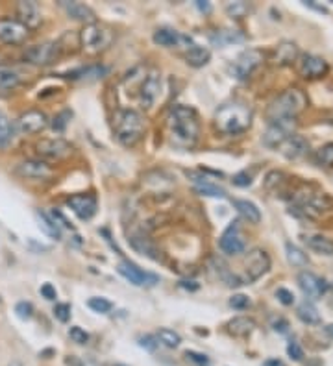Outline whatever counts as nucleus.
<instances>
[{
	"mask_svg": "<svg viewBox=\"0 0 333 366\" xmlns=\"http://www.w3.org/2000/svg\"><path fill=\"white\" fill-rule=\"evenodd\" d=\"M11 137H13V126H11L10 119L0 111V146L6 145Z\"/></svg>",
	"mask_w": 333,
	"mask_h": 366,
	"instance_id": "obj_40",
	"label": "nucleus"
},
{
	"mask_svg": "<svg viewBox=\"0 0 333 366\" xmlns=\"http://www.w3.org/2000/svg\"><path fill=\"white\" fill-rule=\"evenodd\" d=\"M17 21L22 22L24 26L32 32V30H35V28H39V24H41V11H39V6L35 4V2H19L17 4Z\"/></svg>",
	"mask_w": 333,
	"mask_h": 366,
	"instance_id": "obj_21",
	"label": "nucleus"
},
{
	"mask_svg": "<svg viewBox=\"0 0 333 366\" xmlns=\"http://www.w3.org/2000/svg\"><path fill=\"white\" fill-rule=\"evenodd\" d=\"M69 337L72 339V342H76V344H87V340H89V335H87L81 328H78V326L69 329Z\"/></svg>",
	"mask_w": 333,
	"mask_h": 366,
	"instance_id": "obj_45",
	"label": "nucleus"
},
{
	"mask_svg": "<svg viewBox=\"0 0 333 366\" xmlns=\"http://www.w3.org/2000/svg\"><path fill=\"white\" fill-rule=\"evenodd\" d=\"M285 179V174L281 172V170H270L267 176H265V189H269V191H272V189H276L279 185V183H283Z\"/></svg>",
	"mask_w": 333,
	"mask_h": 366,
	"instance_id": "obj_42",
	"label": "nucleus"
},
{
	"mask_svg": "<svg viewBox=\"0 0 333 366\" xmlns=\"http://www.w3.org/2000/svg\"><path fill=\"white\" fill-rule=\"evenodd\" d=\"M106 72H108V69L102 67V65H89V67H84V69L69 72V78H76V80H97V78H102Z\"/></svg>",
	"mask_w": 333,
	"mask_h": 366,
	"instance_id": "obj_34",
	"label": "nucleus"
},
{
	"mask_svg": "<svg viewBox=\"0 0 333 366\" xmlns=\"http://www.w3.org/2000/svg\"><path fill=\"white\" fill-rule=\"evenodd\" d=\"M304 4L309 6V8H315V10H318V11H320V13H326V11H328V10H326V8H324V6H317V4H315V2H311V0H307V2H304Z\"/></svg>",
	"mask_w": 333,
	"mask_h": 366,
	"instance_id": "obj_56",
	"label": "nucleus"
},
{
	"mask_svg": "<svg viewBox=\"0 0 333 366\" xmlns=\"http://www.w3.org/2000/svg\"><path fill=\"white\" fill-rule=\"evenodd\" d=\"M139 344L143 346V348H146V350L154 351V350H156V346L159 344V342H157L156 337H150V335H146V337H141V339H139Z\"/></svg>",
	"mask_w": 333,
	"mask_h": 366,
	"instance_id": "obj_53",
	"label": "nucleus"
},
{
	"mask_svg": "<svg viewBox=\"0 0 333 366\" xmlns=\"http://www.w3.org/2000/svg\"><path fill=\"white\" fill-rule=\"evenodd\" d=\"M191 178H193V183H194V191H196L200 196H207V198H226V191L219 187V185L207 181L205 178H198V176H194V174H191Z\"/></svg>",
	"mask_w": 333,
	"mask_h": 366,
	"instance_id": "obj_25",
	"label": "nucleus"
},
{
	"mask_svg": "<svg viewBox=\"0 0 333 366\" xmlns=\"http://www.w3.org/2000/svg\"><path fill=\"white\" fill-rule=\"evenodd\" d=\"M171 143L178 148H193L200 135L198 113L189 106H174L166 117Z\"/></svg>",
	"mask_w": 333,
	"mask_h": 366,
	"instance_id": "obj_1",
	"label": "nucleus"
},
{
	"mask_svg": "<svg viewBox=\"0 0 333 366\" xmlns=\"http://www.w3.org/2000/svg\"><path fill=\"white\" fill-rule=\"evenodd\" d=\"M72 145L65 139H41L35 143V152L45 159L50 161H63L67 157L72 156Z\"/></svg>",
	"mask_w": 333,
	"mask_h": 366,
	"instance_id": "obj_10",
	"label": "nucleus"
},
{
	"mask_svg": "<svg viewBox=\"0 0 333 366\" xmlns=\"http://www.w3.org/2000/svg\"><path fill=\"white\" fill-rule=\"evenodd\" d=\"M265 54L259 49H248L237 56V60L231 65V74L237 80H246L252 76V72L263 63Z\"/></svg>",
	"mask_w": 333,
	"mask_h": 366,
	"instance_id": "obj_9",
	"label": "nucleus"
},
{
	"mask_svg": "<svg viewBox=\"0 0 333 366\" xmlns=\"http://www.w3.org/2000/svg\"><path fill=\"white\" fill-rule=\"evenodd\" d=\"M298 74L306 80H317V78H322L326 72L329 70L328 61L320 58V56L315 54H302L300 60H298Z\"/></svg>",
	"mask_w": 333,
	"mask_h": 366,
	"instance_id": "obj_12",
	"label": "nucleus"
},
{
	"mask_svg": "<svg viewBox=\"0 0 333 366\" xmlns=\"http://www.w3.org/2000/svg\"><path fill=\"white\" fill-rule=\"evenodd\" d=\"M281 152V156L290 159V161H295V159H300L307 154L309 150V143H307L306 137H302V135H290L289 139L285 141L283 145L278 148Z\"/></svg>",
	"mask_w": 333,
	"mask_h": 366,
	"instance_id": "obj_22",
	"label": "nucleus"
},
{
	"mask_svg": "<svg viewBox=\"0 0 333 366\" xmlns=\"http://www.w3.org/2000/svg\"><path fill=\"white\" fill-rule=\"evenodd\" d=\"M87 305L91 307L95 312H102V314H106V312H109L113 309V303L109 300H106V298H91L87 302Z\"/></svg>",
	"mask_w": 333,
	"mask_h": 366,
	"instance_id": "obj_41",
	"label": "nucleus"
},
{
	"mask_svg": "<svg viewBox=\"0 0 333 366\" xmlns=\"http://www.w3.org/2000/svg\"><path fill=\"white\" fill-rule=\"evenodd\" d=\"M298 47L293 41H281L276 49L274 54V63L279 65V67H287V65H293L296 60H298Z\"/></svg>",
	"mask_w": 333,
	"mask_h": 366,
	"instance_id": "obj_24",
	"label": "nucleus"
},
{
	"mask_svg": "<svg viewBox=\"0 0 333 366\" xmlns=\"http://www.w3.org/2000/svg\"><path fill=\"white\" fill-rule=\"evenodd\" d=\"M30 37V30H28L22 22L17 19H0V41L6 44H22Z\"/></svg>",
	"mask_w": 333,
	"mask_h": 366,
	"instance_id": "obj_13",
	"label": "nucleus"
},
{
	"mask_svg": "<svg viewBox=\"0 0 333 366\" xmlns=\"http://www.w3.org/2000/svg\"><path fill=\"white\" fill-rule=\"evenodd\" d=\"M244 35L237 30H221V32H215L211 35V41L217 44V47H228L231 43H241Z\"/></svg>",
	"mask_w": 333,
	"mask_h": 366,
	"instance_id": "obj_35",
	"label": "nucleus"
},
{
	"mask_svg": "<svg viewBox=\"0 0 333 366\" xmlns=\"http://www.w3.org/2000/svg\"><path fill=\"white\" fill-rule=\"evenodd\" d=\"M154 43L159 44V47H165V49H174V47H185V49H191L193 47V39L187 37V35H182L176 30H171V28H159L157 32H154Z\"/></svg>",
	"mask_w": 333,
	"mask_h": 366,
	"instance_id": "obj_20",
	"label": "nucleus"
},
{
	"mask_svg": "<svg viewBox=\"0 0 333 366\" xmlns=\"http://www.w3.org/2000/svg\"><path fill=\"white\" fill-rule=\"evenodd\" d=\"M61 54V43L59 41H47V43L33 44L24 50V61L37 67H47V65L56 63V60Z\"/></svg>",
	"mask_w": 333,
	"mask_h": 366,
	"instance_id": "obj_7",
	"label": "nucleus"
},
{
	"mask_svg": "<svg viewBox=\"0 0 333 366\" xmlns=\"http://www.w3.org/2000/svg\"><path fill=\"white\" fill-rule=\"evenodd\" d=\"M15 174L22 179H49L54 176V170L43 159H26L17 165Z\"/></svg>",
	"mask_w": 333,
	"mask_h": 366,
	"instance_id": "obj_14",
	"label": "nucleus"
},
{
	"mask_svg": "<svg viewBox=\"0 0 333 366\" xmlns=\"http://www.w3.org/2000/svg\"><path fill=\"white\" fill-rule=\"evenodd\" d=\"M185 357H187L191 362H194V364H198V366H207V364H210V359H207L204 353H198V351L187 350V351H185Z\"/></svg>",
	"mask_w": 333,
	"mask_h": 366,
	"instance_id": "obj_47",
	"label": "nucleus"
},
{
	"mask_svg": "<svg viewBox=\"0 0 333 366\" xmlns=\"http://www.w3.org/2000/svg\"><path fill=\"white\" fill-rule=\"evenodd\" d=\"M317 163L320 167H326V168L333 167V143H328V145H324L318 148Z\"/></svg>",
	"mask_w": 333,
	"mask_h": 366,
	"instance_id": "obj_39",
	"label": "nucleus"
},
{
	"mask_svg": "<svg viewBox=\"0 0 333 366\" xmlns=\"http://www.w3.org/2000/svg\"><path fill=\"white\" fill-rule=\"evenodd\" d=\"M270 270V257L269 253L261 250V248H254L252 252H248L246 261H244V274H242V285L258 281L263 278Z\"/></svg>",
	"mask_w": 333,
	"mask_h": 366,
	"instance_id": "obj_6",
	"label": "nucleus"
},
{
	"mask_svg": "<svg viewBox=\"0 0 333 366\" xmlns=\"http://www.w3.org/2000/svg\"><path fill=\"white\" fill-rule=\"evenodd\" d=\"M19 85H21V74L11 67L0 65V89L10 91V89H15Z\"/></svg>",
	"mask_w": 333,
	"mask_h": 366,
	"instance_id": "obj_33",
	"label": "nucleus"
},
{
	"mask_svg": "<svg viewBox=\"0 0 333 366\" xmlns=\"http://www.w3.org/2000/svg\"><path fill=\"white\" fill-rule=\"evenodd\" d=\"M219 246L224 253L228 255H239L246 250V243H244V239L241 237V233H239V224L233 222L224 233H222L221 241H219Z\"/></svg>",
	"mask_w": 333,
	"mask_h": 366,
	"instance_id": "obj_18",
	"label": "nucleus"
},
{
	"mask_svg": "<svg viewBox=\"0 0 333 366\" xmlns=\"http://www.w3.org/2000/svg\"><path fill=\"white\" fill-rule=\"evenodd\" d=\"M156 339H157V342H161V344L166 346V348H178L180 342H182V337H180L176 331L166 329V328H161L159 331H157Z\"/></svg>",
	"mask_w": 333,
	"mask_h": 366,
	"instance_id": "obj_37",
	"label": "nucleus"
},
{
	"mask_svg": "<svg viewBox=\"0 0 333 366\" xmlns=\"http://www.w3.org/2000/svg\"><path fill=\"white\" fill-rule=\"evenodd\" d=\"M215 128L224 135H239L252 124V109L242 102H228L217 109Z\"/></svg>",
	"mask_w": 333,
	"mask_h": 366,
	"instance_id": "obj_2",
	"label": "nucleus"
},
{
	"mask_svg": "<svg viewBox=\"0 0 333 366\" xmlns=\"http://www.w3.org/2000/svg\"><path fill=\"white\" fill-rule=\"evenodd\" d=\"M276 298H278L283 305H293V303H295V294H293L289 289H278V291H276Z\"/></svg>",
	"mask_w": 333,
	"mask_h": 366,
	"instance_id": "obj_48",
	"label": "nucleus"
},
{
	"mask_svg": "<svg viewBox=\"0 0 333 366\" xmlns=\"http://www.w3.org/2000/svg\"><path fill=\"white\" fill-rule=\"evenodd\" d=\"M8 366H24V364H22L21 361H17V359H13V361H11V362H10V364H8Z\"/></svg>",
	"mask_w": 333,
	"mask_h": 366,
	"instance_id": "obj_60",
	"label": "nucleus"
},
{
	"mask_svg": "<svg viewBox=\"0 0 333 366\" xmlns=\"http://www.w3.org/2000/svg\"><path fill=\"white\" fill-rule=\"evenodd\" d=\"M15 312L19 318L28 320V318H32V314H33V305L30 302H19L15 305Z\"/></svg>",
	"mask_w": 333,
	"mask_h": 366,
	"instance_id": "obj_44",
	"label": "nucleus"
},
{
	"mask_svg": "<svg viewBox=\"0 0 333 366\" xmlns=\"http://www.w3.org/2000/svg\"><path fill=\"white\" fill-rule=\"evenodd\" d=\"M324 331H326V333H328L329 337H331V339H333V324H329V326H326V328H324Z\"/></svg>",
	"mask_w": 333,
	"mask_h": 366,
	"instance_id": "obj_59",
	"label": "nucleus"
},
{
	"mask_svg": "<svg viewBox=\"0 0 333 366\" xmlns=\"http://www.w3.org/2000/svg\"><path fill=\"white\" fill-rule=\"evenodd\" d=\"M296 316L300 318L304 324H320V312L315 307V303L309 300H304L300 305L296 307Z\"/></svg>",
	"mask_w": 333,
	"mask_h": 366,
	"instance_id": "obj_31",
	"label": "nucleus"
},
{
	"mask_svg": "<svg viewBox=\"0 0 333 366\" xmlns=\"http://www.w3.org/2000/svg\"><path fill=\"white\" fill-rule=\"evenodd\" d=\"M54 316L56 320H59V322H69L70 318V305L69 303H58V305L54 307Z\"/></svg>",
	"mask_w": 333,
	"mask_h": 366,
	"instance_id": "obj_46",
	"label": "nucleus"
},
{
	"mask_svg": "<svg viewBox=\"0 0 333 366\" xmlns=\"http://www.w3.org/2000/svg\"><path fill=\"white\" fill-rule=\"evenodd\" d=\"M287 353H289V357L295 359V361H302V359H304V350L300 348L298 342H290V344L287 346Z\"/></svg>",
	"mask_w": 333,
	"mask_h": 366,
	"instance_id": "obj_51",
	"label": "nucleus"
},
{
	"mask_svg": "<svg viewBox=\"0 0 333 366\" xmlns=\"http://www.w3.org/2000/svg\"><path fill=\"white\" fill-rule=\"evenodd\" d=\"M265 366H283V362L278 361V359H272V361H267V362H265Z\"/></svg>",
	"mask_w": 333,
	"mask_h": 366,
	"instance_id": "obj_58",
	"label": "nucleus"
},
{
	"mask_svg": "<svg viewBox=\"0 0 333 366\" xmlns=\"http://www.w3.org/2000/svg\"><path fill=\"white\" fill-rule=\"evenodd\" d=\"M233 183L237 187H248L252 183V174H248V170H242V172L233 176Z\"/></svg>",
	"mask_w": 333,
	"mask_h": 366,
	"instance_id": "obj_49",
	"label": "nucleus"
},
{
	"mask_svg": "<svg viewBox=\"0 0 333 366\" xmlns=\"http://www.w3.org/2000/svg\"><path fill=\"white\" fill-rule=\"evenodd\" d=\"M307 106V98L306 95L296 89V87H290L287 91H283L279 97H276L272 102H270L269 109H267V119L269 122L272 120H281V119H296L298 115L306 109Z\"/></svg>",
	"mask_w": 333,
	"mask_h": 366,
	"instance_id": "obj_4",
	"label": "nucleus"
},
{
	"mask_svg": "<svg viewBox=\"0 0 333 366\" xmlns=\"http://www.w3.org/2000/svg\"><path fill=\"white\" fill-rule=\"evenodd\" d=\"M187 65L194 67V69H200V67H204V65L210 63L211 60V52L204 47H198V44H193L191 49L185 50V54H183Z\"/></svg>",
	"mask_w": 333,
	"mask_h": 366,
	"instance_id": "obj_27",
	"label": "nucleus"
},
{
	"mask_svg": "<svg viewBox=\"0 0 333 366\" xmlns=\"http://www.w3.org/2000/svg\"><path fill=\"white\" fill-rule=\"evenodd\" d=\"M226 328H228V333L233 337H246L256 329V320L250 316H235L226 324Z\"/></svg>",
	"mask_w": 333,
	"mask_h": 366,
	"instance_id": "obj_26",
	"label": "nucleus"
},
{
	"mask_svg": "<svg viewBox=\"0 0 333 366\" xmlns=\"http://www.w3.org/2000/svg\"><path fill=\"white\" fill-rule=\"evenodd\" d=\"M70 117H72V111L63 109L61 113H58L54 117V120H52V128H54L56 131H63V129L67 128V124H69Z\"/></svg>",
	"mask_w": 333,
	"mask_h": 366,
	"instance_id": "obj_43",
	"label": "nucleus"
},
{
	"mask_svg": "<svg viewBox=\"0 0 333 366\" xmlns=\"http://www.w3.org/2000/svg\"><path fill=\"white\" fill-rule=\"evenodd\" d=\"M285 252H287V261H289L293 266H296V268H302V266H307V263H309V259H307V253L302 250V248H298L296 244L293 243H287L285 244Z\"/></svg>",
	"mask_w": 333,
	"mask_h": 366,
	"instance_id": "obj_36",
	"label": "nucleus"
},
{
	"mask_svg": "<svg viewBox=\"0 0 333 366\" xmlns=\"http://www.w3.org/2000/svg\"><path fill=\"white\" fill-rule=\"evenodd\" d=\"M59 6L67 11V15L72 17L74 21H81L86 22V24H91V22H97L95 21V11L89 8V6L81 4V2H69V0H61Z\"/></svg>",
	"mask_w": 333,
	"mask_h": 366,
	"instance_id": "obj_23",
	"label": "nucleus"
},
{
	"mask_svg": "<svg viewBox=\"0 0 333 366\" xmlns=\"http://www.w3.org/2000/svg\"><path fill=\"white\" fill-rule=\"evenodd\" d=\"M196 6H198L200 11H210L211 10V6L207 4V2H202V0H198V2H196Z\"/></svg>",
	"mask_w": 333,
	"mask_h": 366,
	"instance_id": "obj_57",
	"label": "nucleus"
},
{
	"mask_svg": "<svg viewBox=\"0 0 333 366\" xmlns=\"http://www.w3.org/2000/svg\"><path fill=\"white\" fill-rule=\"evenodd\" d=\"M41 294H43V298H47V300H56V296H58L56 289L50 285V283H45V285L41 287Z\"/></svg>",
	"mask_w": 333,
	"mask_h": 366,
	"instance_id": "obj_54",
	"label": "nucleus"
},
{
	"mask_svg": "<svg viewBox=\"0 0 333 366\" xmlns=\"http://www.w3.org/2000/svg\"><path fill=\"white\" fill-rule=\"evenodd\" d=\"M50 124L49 117L39 111V109H30L26 113H22L17 120V126L21 129L22 133H39L43 131L47 126Z\"/></svg>",
	"mask_w": 333,
	"mask_h": 366,
	"instance_id": "obj_19",
	"label": "nucleus"
},
{
	"mask_svg": "<svg viewBox=\"0 0 333 366\" xmlns=\"http://www.w3.org/2000/svg\"><path fill=\"white\" fill-rule=\"evenodd\" d=\"M298 285H300L302 292L309 298V302L311 300H320L326 294V291H328L326 280L309 272V270H302L300 274H298Z\"/></svg>",
	"mask_w": 333,
	"mask_h": 366,
	"instance_id": "obj_15",
	"label": "nucleus"
},
{
	"mask_svg": "<svg viewBox=\"0 0 333 366\" xmlns=\"http://www.w3.org/2000/svg\"><path fill=\"white\" fill-rule=\"evenodd\" d=\"M67 205L80 220H91L98 207L97 198L93 194H74V196H70L67 200Z\"/></svg>",
	"mask_w": 333,
	"mask_h": 366,
	"instance_id": "obj_16",
	"label": "nucleus"
},
{
	"mask_svg": "<svg viewBox=\"0 0 333 366\" xmlns=\"http://www.w3.org/2000/svg\"><path fill=\"white\" fill-rule=\"evenodd\" d=\"M233 207L239 211V215L248 220L250 224H259L261 222V211L258 209V205L248 200H233Z\"/></svg>",
	"mask_w": 333,
	"mask_h": 366,
	"instance_id": "obj_28",
	"label": "nucleus"
},
{
	"mask_svg": "<svg viewBox=\"0 0 333 366\" xmlns=\"http://www.w3.org/2000/svg\"><path fill=\"white\" fill-rule=\"evenodd\" d=\"M50 218H52V220L56 222V224H61V226L63 227H69V230H74V227H72V224H70L69 220H67V218H65V215L63 213H61V211L59 209H52L50 211Z\"/></svg>",
	"mask_w": 333,
	"mask_h": 366,
	"instance_id": "obj_52",
	"label": "nucleus"
},
{
	"mask_svg": "<svg viewBox=\"0 0 333 366\" xmlns=\"http://www.w3.org/2000/svg\"><path fill=\"white\" fill-rule=\"evenodd\" d=\"M230 305L233 307V309H246V307L250 305V300H248V296H244V294H235L233 298H230Z\"/></svg>",
	"mask_w": 333,
	"mask_h": 366,
	"instance_id": "obj_50",
	"label": "nucleus"
},
{
	"mask_svg": "<svg viewBox=\"0 0 333 366\" xmlns=\"http://www.w3.org/2000/svg\"><path fill=\"white\" fill-rule=\"evenodd\" d=\"M159 91H161V74L157 70H150L148 76L141 83V104H143V108L150 109L156 104Z\"/></svg>",
	"mask_w": 333,
	"mask_h": 366,
	"instance_id": "obj_17",
	"label": "nucleus"
},
{
	"mask_svg": "<svg viewBox=\"0 0 333 366\" xmlns=\"http://www.w3.org/2000/svg\"><path fill=\"white\" fill-rule=\"evenodd\" d=\"M113 131L122 146H135L146 131L145 117L135 109H118L113 115Z\"/></svg>",
	"mask_w": 333,
	"mask_h": 366,
	"instance_id": "obj_3",
	"label": "nucleus"
},
{
	"mask_svg": "<svg viewBox=\"0 0 333 366\" xmlns=\"http://www.w3.org/2000/svg\"><path fill=\"white\" fill-rule=\"evenodd\" d=\"M113 43V32L108 26L91 22L80 32V47L86 54H100Z\"/></svg>",
	"mask_w": 333,
	"mask_h": 366,
	"instance_id": "obj_5",
	"label": "nucleus"
},
{
	"mask_svg": "<svg viewBox=\"0 0 333 366\" xmlns=\"http://www.w3.org/2000/svg\"><path fill=\"white\" fill-rule=\"evenodd\" d=\"M296 119H281L269 122L263 133V145L269 148H279L290 135H295Z\"/></svg>",
	"mask_w": 333,
	"mask_h": 366,
	"instance_id": "obj_8",
	"label": "nucleus"
},
{
	"mask_svg": "<svg viewBox=\"0 0 333 366\" xmlns=\"http://www.w3.org/2000/svg\"><path fill=\"white\" fill-rule=\"evenodd\" d=\"M272 328H274L276 331H279V333H285V331H287V328H289V324H287V320H285V318H278V320H274V322H272Z\"/></svg>",
	"mask_w": 333,
	"mask_h": 366,
	"instance_id": "obj_55",
	"label": "nucleus"
},
{
	"mask_svg": "<svg viewBox=\"0 0 333 366\" xmlns=\"http://www.w3.org/2000/svg\"><path fill=\"white\" fill-rule=\"evenodd\" d=\"M250 4L246 2H230V4H226V13L231 17V19H242V17H246L250 13Z\"/></svg>",
	"mask_w": 333,
	"mask_h": 366,
	"instance_id": "obj_38",
	"label": "nucleus"
},
{
	"mask_svg": "<svg viewBox=\"0 0 333 366\" xmlns=\"http://www.w3.org/2000/svg\"><path fill=\"white\" fill-rule=\"evenodd\" d=\"M307 248H311L313 252L320 255H333V241L324 235H307L306 237Z\"/></svg>",
	"mask_w": 333,
	"mask_h": 366,
	"instance_id": "obj_30",
	"label": "nucleus"
},
{
	"mask_svg": "<svg viewBox=\"0 0 333 366\" xmlns=\"http://www.w3.org/2000/svg\"><path fill=\"white\" fill-rule=\"evenodd\" d=\"M35 216H37V220H39V227H41V230H43L50 239H56V241L61 239V227H59L58 224L50 218V215H47L45 211L37 209L35 211Z\"/></svg>",
	"mask_w": 333,
	"mask_h": 366,
	"instance_id": "obj_32",
	"label": "nucleus"
},
{
	"mask_svg": "<svg viewBox=\"0 0 333 366\" xmlns=\"http://www.w3.org/2000/svg\"><path fill=\"white\" fill-rule=\"evenodd\" d=\"M118 274L126 278L130 283H134L137 287H154L156 283H159V278L156 274H150V272H145V270H141L139 266L132 261H120L117 266Z\"/></svg>",
	"mask_w": 333,
	"mask_h": 366,
	"instance_id": "obj_11",
	"label": "nucleus"
},
{
	"mask_svg": "<svg viewBox=\"0 0 333 366\" xmlns=\"http://www.w3.org/2000/svg\"><path fill=\"white\" fill-rule=\"evenodd\" d=\"M128 241H130V244H132V248H134L135 252L143 253V255L154 259V261L159 259L156 246H154V243H152L148 237H145V235H134V237H130Z\"/></svg>",
	"mask_w": 333,
	"mask_h": 366,
	"instance_id": "obj_29",
	"label": "nucleus"
}]
</instances>
